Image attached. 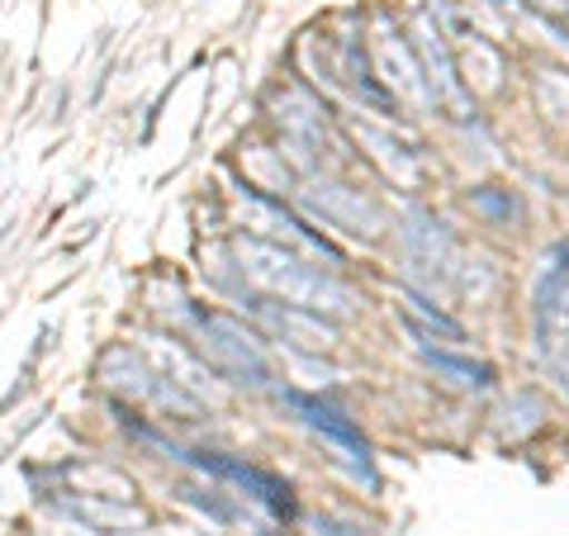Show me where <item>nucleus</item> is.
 <instances>
[{
  "mask_svg": "<svg viewBox=\"0 0 569 536\" xmlns=\"http://www.w3.org/2000/svg\"><path fill=\"white\" fill-rule=\"evenodd\" d=\"M305 200L323 214L328 224L347 228V234H366V238H380L385 228V214L376 200H366L361 190H347V186H332V181H313L305 190Z\"/></svg>",
  "mask_w": 569,
  "mask_h": 536,
  "instance_id": "5",
  "label": "nucleus"
},
{
  "mask_svg": "<svg viewBox=\"0 0 569 536\" xmlns=\"http://www.w3.org/2000/svg\"><path fill=\"white\" fill-rule=\"evenodd\" d=\"M261 318L276 324L295 347H305V351L332 347V328H323V318H313V309H295V304L290 309H276V304H261Z\"/></svg>",
  "mask_w": 569,
  "mask_h": 536,
  "instance_id": "9",
  "label": "nucleus"
},
{
  "mask_svg": "<svg viewBox=\"0 0 569 536\" xmlns=\"http://www.w3.org/2000/svg\"><path fill=\"white\" fill-rule=\"evenodd\" d=\"M380 67H385V77H389V86H403V96H413V100H427V81L418 77V67L408 62V52H403V43L389 33V39L380 43Z\"/></svg>",
  "mask_w": 569,
  "mask_h": 536,
  "instance_id": "11",
  "label": "nucleus"
},
{
  "mask_svg": "<svg viewBox=\"0 0 569 536\" xmlns=\"http://www.w3.org/2000/svg\"><path fill=\"white\" fill-rule=\"evenodd\" d=\"M427 356V366L441 370L451 385H466V389H485L493 380V370L489 366H475V361H460V356H447V351H422Z\"/></svg>",
  "mask_w": 569,
  "mask_h": 536,
  "instance_id": "13",
  "label": "nucleus"
},
{
  "mask_svg": "<svg viewBox=\"0 0 569 536\" xmlns=\"http://www.w3.org/2000/svg\"><path fill=\"white\" fill-rule=\"evenodd\" d=\"M204 337V356H213V366L238 375V380H252V385H271L276 370H271V356H266L261 337L247 332L238 318H223V314H194Z\"/></svg>",
  "mask_w": 569,
  "mask_h": 536,
  "instance_id": "2",
  "label": "nucleus"
},
{
  "mask_svg": "<svg viewBox=\"0 0 569 536\" xmlns=\"http://www.w3.org/2000/svg\"><path fill=\"white\" fill-rule=\"evenodd\" d=\"M238 261L261 290H271L276 299L295 304V309H313V314H337L347 318L356 309L351 290H342L332 276H323V266H309L299 252L280 242H261V238H238Z\"/></svg>",
  "mask_w": 569,
  "mask_h": 536,
  "instance_id": "1",
  "label": "nucleus"
},
{
  "mask_svg": "<svg viewBox=\"0 0 569 536\" xmlns=\"http://www.w3.org/2000/svg\"><path fill=\"white\" fill-rule=\"evenodd\" d=\"M71 536H162V532H91V527H81V532H71Z\"/></svg>",
  "mask_w": 569,
  "mask_h": 536,
  "instance_id": "14",
  "label": "nucleus"
},
{
  "mask_svg": "<svg viewBox=\"0 0 569 536\" xmlns=\"http://www.w3.org/2000/svg\"><path fill=\"white\" fill-rule=\"evenodd\" d=\"M48 504L58 508L71 523L91 527V532H129L142 527V513L129 498H104V494H71V489H52Z\"/></svg>",
  "mask_w": 569,
  "mask_h": 536,
  "instance_id": "8",
  "label": "nucleus"
},
{
  "mask_svg": "<svg viewBox=\"0 0 569 536\" xmlns=\"http://www.w3.org/2000/svg\"><path fill=\"white\" fill-rule=\"evenodd\" d=\"M100 375H104V385H114L123 389V395H133V399H157L167 408V414H204V404L190 395V389H181L176 380H162L157 370L142 366V356L133 347H110L100 356Z\"/></svg>",
  "mask_w": 569,
  "mask_h": 536,
  "instance_id": "3",
  "label": "nucleus"
},
{
  "mask_svg": "<svg viewBox=\"0 0 569 536\" xmlns=\"http://www.w3.org/2000/svg\"><path fill=\"white\" fill-rule=\"evenodd\" d=\"M152 446H162V451H171L176 460H186V466H194V470H204V475H219V479H228V485H238V489H247L257 498V504H266L276 517H295V498H290V485L284 479H276V475H266V470H257V466H247V460H233V456H219V451H181V446H167V441H157L152 433H142Z\"/></svg>",
  "mask_w": 569,
  "mask_h": 536,
  "instance_id": "4",
  "label": "nucleus"
},
{
  "mask_svg": "<svg viewBox=\"0 0 569 536\" xmlns=\"http://www.w3.org/2000/svg\"><path fill=\"white\" fill-rule=\"evenodd\" d=\"M284 399H290V408L313 427V433H323V437L337 446V451L351 460L356 475H366V485H376V470H370V446H366V437L351 427V418H342L337 408H328L323 399H309V395H284Z\"/></svg>",
  "mask_w": 569,
  "mask_h": 536,
  "instance_id": "7",
  "label": "nucleus"
},
{
  "mask_svg": "<svg viewBox=\"0 0 569 536\" xmlns=\"http://www.w3.org/2000/svg\"><path fill=\"white\" fill-rule=\"evenodd\" d=\"M546 6H550V10H556V14H560V20H569V0H546Z\"/></svg>",
  "mask_w": 569,
  "mask_h": 536,
  "instance_id": "15",
  "label": "nucleus"
},
{
  "mask_svg": "<svg viewBox=\"0 0 569 536\" xmlns=\"http://www.w3.org/2000/svg\"><path fill=\"white\" fill-rule=\"evenodd\" d=\"M541 332H546V351H569V276H560L546 290Z\"/></svg>",
  "mask_w": 569,
  "mask_h": 536,
  "instance_id": "10",
  "label": "nucleus"
},
{
  "mask_svg": "<svg viewBox=\"0 0 569 536\" xmlns=\"http://www.w3.org/2000/svg\"><path fill=\"white\" fill-rule=\"evenodd\" d=\"M418 48H422V67H427L422 81H427V91H432L437 110H447L451 119H470V91H466V81L456 77L451 52L441 43V29L418 24Z\"/></svg>",
  "mask_w": 569,
  "mask_h": 536,
  "instance_id": "6",
  "label": "nucleus"
},
{
  "mask_svg": "<svg viewBox=\"0 0 569 536\" xmlns=\"http://www.w3.org/2000/svg\"><path fill=\"white\" fill-rule=\"evenodd\" d=\"M280 123L290 129L305 148H323V115H318V105H309L305 96H284L280 105Z\"/></svg>",
  "mask_w": 569,
  "mask_h": 536,
  "instance_id": "12",
  "label": "nucleus"
}]
</instances>
